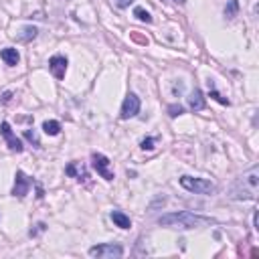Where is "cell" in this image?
I'll return each instance as SVG.
<instances>
[{
    "mask_svg": "<svg viewBox=\"0 0 259 259\" xmlns=\"http://www.w3.org/2000/svg\"><path fill=\"white\" fill-rule=\"evenodd\" d=\"M213 223L215 221L211 217L195 215L190 211L168 213V215H162L158 219V225H162V227H176V229H199V227H207V225H213Z\"/></svg>",
    "mask_w": 259,
    "mask_h": 259,
    "instance_id": "obj_1",
    "label": "cell"
},
{
    "mask_svg": "<svg viewBox=\"0 0 259 259\" xmlns=\"http://www.w3.org/2000/svg\"><path fill=\"white\" fill-rule=\"evenodd\" d=\"M257 188H259V168L253 166L249 172L237 178V182L231 188V197L237 201H251L257 197Z\"/></svg>",
    "mask_w": 259,
    "mask_h": 259,
    "instance_id": "obj_2",
    "label": "cell"
},
{
    "mask_svg": "<svg viewBox=\"0 0 259 259\" xmlns=\"http://www.w3.org/2000/svg\"><path fill=\"white\" fill-rule=\"evenodd\" d=\"M180 186L195 195H211L217 190V186L207 178H195V176H180Z\"/></svg>",
    "mask_w": 259,
    "mask_h": 259,
    "instance_id": "obj_3",
    "label": "cell"
},
{
    "mask_svg": "<svg viewBox=\"0 0 259 259\" xmlns=\"http://www.w3.org/2000/svg\"><path fill=\"white\" fill-rule=\"evenodd\" d=\"M89 255L99 259H113L123 255V247L119 243H101V245H93L89 249Z\"/></svg>",
    "mask_w": 259,
    "mask_h": 259,
    "instance_id": "obj_4",
    "label": "cell"
},
{
    "mask_svg": "<svg viewBox=\"0 0 259 259\" xmlns=\"http://www.w3.org/2000/svg\"><path fill=\"white\" fill-rule=\"evenodd\" d=\"M138 111H140V97H138L136 93H127L125 99H123V103H121V113H119V117H121V119H130V117L138 115Z\"/></svg>",
    "mask_w": 259,
    "mask_h": 259,
    "instance_id": "obj_5",
    "label": "cell"
},
{
    "mask_svg": "<svg viewBox=\"0 0 259 259\" xmlns=\"http://www.w3.org/2000/svg\"><path fill=\"white\" fill-rule=\"evenodd\" d=\"M91 164H93V168L97 170V174L103 178V180H113L115 176H113V170L109 168V160L103 156V154H91Z\"/></svg>",
    "mask_w": 259,
    "mask_h": 259,
    "instance_id": "obj_6",
    "label": "cell"
},
{
    "mask_svg": "<svg viewBox=\"0 0 259 259\" xmlns=\"http://www.w3.org/2000/svg\"><path fill=\"white\" fill-rule=\"evenodd\" d=\"M33 186V180L23 172V170H17L15 174V186H13V195L19 197V199H25L29 195V188Z\"/></svg>",
    "mask_w": 259,
    "mask_h": 259,
    "instance_id": "obj_7",
    "label": "cell"
},
{
    "mask_svg": "<svg viewBox=\"0 0 259 259\" xmlns=\"http://www.w3.org/2000/svg\"><path fill=\"white\" fill-rule=\"evenodd\" d=\"M0 134H3V138L7 140V146L13 150V152H23V142L13 134V130H11V123L9 121H3L0 123Z\"/></svg>",
    "mask_w": 259,
    "mask_h": 259,
    "instance_id": "obj_8",
    "label": "cell"
},
{
    "mask_svg": "<svg viewBox=\"0 0 259 259\" xmlns=\"http://www.w3.org/2000/svg\"><path fill=\"white\" fill-rule=\"evenodd\" d=\"M49 71L55 75V79H63L65 71H67V57L63 55H55L49 59Z\"/></svg>",
    "mask_w": 259,
    "mask_h": 259,
    "instance_id": "obj_9",
    "label": "cell"
},
{
    "mask_svg": "<svg viewBox=\"0 0 259 259\" xmlns=\"http://www.w3.org/2000/svg\"><path fill=\"white\" fill-rule=\"evenodd\" d=\"M65 174L71 176V178H75V180H79V182H85V180L89 178V176H87V170L83 168L81 162H71V164L65 168Z\"/></svg>",
    "mask_w": 259,
    "mask_h": 259,
    "instance_id": "obj_10",
    "label": "cell"
},
{
    "mask_svg": "<svg viewBox=\"0 0 259 259\" xmlns=\"http://www.w3.org/2000/svg\"><path fill=\"white\" fill-rule=\"evenodd\" d=\"M0 59H3L9 67H15V65H19V61H21V55H19V51L17 49H13V47H7V49H3L0 51Z\"/></svg>",
    "mask_w": 259,
    "mask_h": 259,
    "instance_id": "obj_11",
    "label": "cell"
},
{
    "mask_svg": "<svg viewBox=\"0 0 259 259\" xmlns=\"http://www.w3.org/2000/svg\"><path fill=\"white\" fill-rule=\"evenodd\" d=\"M188 107L192 111H201L205 107V97H203V91L201 89L190 91V95H188Z\"/></svg>",
    "mask_w": 259,
    "mask_h": 259,
    "instance_id": "obj_12",
    "label": "cell"
},
{
    "mask_svg": "<svg viewBox=\"0 0 259 259\" xmlns=\"http://www.w3.org/2000/svg\"><path fill=\"white\" fill-rule=\"evenodd\" d=\"M111 221H113L115 227H119V229H130V227H132V221H130V217L123 215L121 211H111Z\"/></svg>",
    "mask_w": 259,
    "mask_h": 259,
    "instance_id": "obj_13",
    "label": "cell"
},
{
    "mask_svg": "<svg viewBox=\"0 0 259 259\" xmlns=\"http://www.w3.org/2000/svg\"><path fill=\"white\" fill-rule=\"evenodd\" d=\"M37 35H39V29H37V27H25V29L17 35V39H19L21 43H29V41L37 39Z\"/></svg>",
    "mask_w": 259,
    "mask_h": 259,
    "instance_id": "obj_14",
    "label": "cell"
},
{
    "mask_svg": "<svg viewBox=\"0 0 259 259\" xmlns=\"http://www.w3.org/2000/svg\"><path fill=\"white\" fill-rule=\"evenodd\" d=\"M43 132H45L47 136H57V134L61 132V123L55 121V119H47V121L43 123Z\"/></svg>",
    "mask_w": 259,
    "mask_h": 259,
    "instance_id": "obj_15",
    "label": "cell"
},
{
    "mask_svg": "<svg viewBox=\"0 0 259 259\" xmlns=\"http://www.w3.org/2000/svg\"><path fill=\"white\" fill-rule=\"evenodd\" d=\"M239 13V0H229V5L225 7V17L227 19H235Z\"/></svg>",
    "mask_w": 259,
    "mask_h": 259,
    "instance_id": "obj_16",
    "label": "cell"
},
{
    "mask_svg": "<svg viewBox=\"0 0 259 259\" xmlns=\"http://www.w3.org/2000/svg\"><path fill=\"white\" fill-rule=\"evenodd\" d=\"M134 17H136L138 21H142V23H152V15H150L148 11H144L142 7H138V9L134 11Z\"/></svg>",
    "mask_w": 259,
    "mask_h": 259,
    "instance_id": "obj_17",
    "label": "cell"
},
{
    "mask_svg": "<svg viewBox=\"0 0 259 259\" xmlns=\"http://www.w3.org/2000/svg\"><path fill=\"white\" fill-rule=\"evenodd\" d=\"M209 87H211V97H213L215 101H219V103H223V105H229V99H227V97H223V95L213 87V83H211V81H209Z\"/></svg>",
    "mask_w": 259,
    "mask_h": 259,
    "instance_id": "obj_18",
    "label": "cell"
},
{
    "mask_svg": "<svg viewBox=\"0 0 259 259\" xmlns=\"http://www.w3.org/2000/svg\"><path fill=\"white\" fill-rule=\"evenodd\" d=\"M182 113H184V107H182L180 103L168 105V115H170V117H178V115H182Z\"/></svg>",
    "mask_w": 259,
    "mask_h": 259,
    "instance_id": "obj_19",
    "label": "cell"
},
{
    "mask_svg": "<svg viewBox=\"0 0 259 259\" xmlns=\"http://www.w3.org/2000/svg\"><path fill=\"white\" fill-rule=\"evenodd\" d=\"M25 138H27L31 144H35L37 148L41 146V142H39V136H37V132H35V130H25Z\"/></svg>",
    "mask_w": 259,
    "mask_h": 259,
    "instance_id": "obj_20",
    "label": "cell"
},
{
    "mask_svg": "<svg viewBox=\"0 0 259 259\" xmlns=\"http://www.w3.org/2000/svg\"><path fill=\"white\" fill-rule=\"evenodd\" d=\"M154 142H156L154 138H144V140L140 142V148H142V150H154Z\"/></svg>",
    "mask_w": 259,
    "mask_h": 259,
    "instance_id": "obj_21",
    "label": "cell"
},
{
    "mask_svg": "<svg viewBox=\"0 0 259 259\" xmlns=\"http://www.w3.org/2000/svg\"><path fill=\"white\" fill-rule=\"evenodd\" d=\"M113 3H115V7H117V9H127L130 5L134 3V0H113Z\"/></svg>",
    "mask_w": 259,
    "mask_h": 259,
    "instance_id": "obj_22",
    "label": "cell"
},
{
    "mask_svg": "<svg viewBox=\"0 0 259 259\" xmlns=\"http://www.w3.org/2000/svg\"><path fill=\"white\" fill-rule=\"evenodd\" d=\"M11 99H13V91H5L3 95H0V103H3V105H5V103H9Z\"/></svg>",
    "mask_w": 259,
    "mask_h": 259,
    "instance_id": "obj_23",
    "label": "cell"
},
{
    "mask_svg": "<svg viewBox=\"0 0 259 259\" xmlns=\"http://www.w3.org/2000/svg\"><path fill=\"white\" fill-rule=\"evenodd\" d=\"M45 229H47V225H45V223H39V225H37V229H35V231H31V237H35L37 233H41V231H45Z\"/></svg>",
    "mask_w": 259,
    "mask_h": 259,
    "instance_id": "obj_24",
    "label": "cell"
},
{
    "mask_svg": "<svg viewBox=\"0 0 259 259\" xmlns=\"http://www.w3.org/2000/svg\"><path fill=\"white\" fill-rule=\"evenodd\" d=\"M168 3H176V5H184V0H168Z\"/></svg>",
    "mask_w": 259,
    "mask_h": 259,
    "instance_id": "obj_25",
    "label": "cell"
}]
</instances>
